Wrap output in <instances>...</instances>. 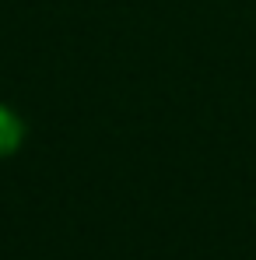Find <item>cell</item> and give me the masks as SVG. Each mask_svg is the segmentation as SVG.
<instances>
[{
	"label": "cell",
	"instance_id": "1",
	"mask_svg": "<svg viewBox=\"0 0 256 260\" xmlns=\"http://www.w3.org/2000/svg\"><path fill=\"white\" fill-rule=\"evenodd\" d=\"M18 141H21V123H18V116L0 106V155H11V151L18 148Z\"/></svg>",
	"mask_w": 256,
	"mask_h": 260
}]
</instances>
